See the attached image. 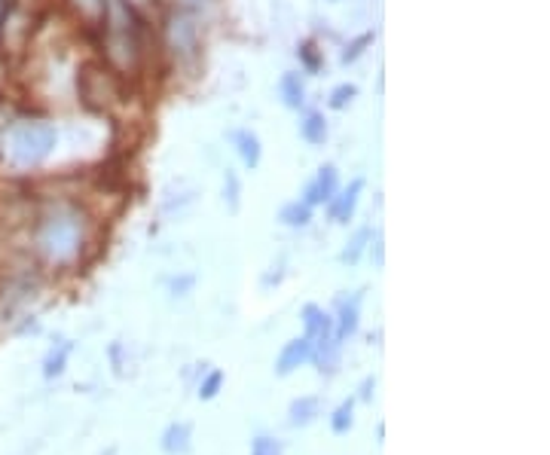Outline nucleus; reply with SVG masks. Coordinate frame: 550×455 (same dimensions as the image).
Segmentation results:
<instances>
[{
    "instance_id": "obj_16",
    "label": "nucleus",
    "mask_w": 550,
    "mask_h": 455,
    "mask_svg": "<svg viewBox=\"0 0 550 455\" xmlns=\"http://www.w3.org/2000/svg\"><path fill=\"white\" fill-rule=\"evenodd\" d=\"M330 428H333L337 434H346L349 428H352V401L339 403L337 412H333V419H330Z\"/></svg>"
},
{
    "instance_id": "obj_13",
    "label": "nucleus",
    "mask_w": 550,
    "mask_h": 455,
    "mask_svg": "<svg viewBox=\"0 0 550 455\" xmlns=\"http://www.w3.org/2000/svg\"><path fill=\"white\" fill-rule=\"evenodd\" d=\"M281 223L288 226H306L312 221V205H306V202H290V205L281 208Z\"/></svg>"
},
{
    "instance_id": "obj_5",
    "label": "nucleus",
    "mask_w": 550,
    "mask_h": 455,
    "mask_svg": "<svg viewBox=\"0 0 550 455\" xmlns=\"http://www.w3.org/2000/svg\"><path fill=\"white\" fill-rule=\"evenodd\" d=\"M312 358V340L309 336H303V340H294V342H288L285 345V351L279 355V364H275V373L279 376H288V373H294V370L300 367V364H306V361Z\"/></svg>"
},
{
    "instance_id": "obj_17",
    "label": "nucleus",
    "mask_w": 550,
    "mask_h": 455,
    "mask_svg": "<svg viewBox=\"0 0 550 455\" xmlns=\"http://www.w3.org/2000/svg\"><path fill=\"white\" fill-rule=\"evenodd\" d=\"M355 95H358V89L349 86V83H346V86H337L330 92V107H333V111H343L346 104H352Z\"/></svg>"
},
{
    "instance_id": "obj_8",
    "label": "nucleus",
    "mask_w": 550,
    "mask_h": 455,
    "mask_svg": "<svg viewBox=\"0 0 550 455\" xmlns=\"http://www.w3.org/2000/svg\"><path fill=\"white\" fill-rule=\"evenodd\" d=\"M162 450L169 455H183L190 452V425L187 422H174L165 428L162 434Z\"/></svg>"
},
{
    "instance_id": "obj_7",
    "label": "nucleus",
    "mask_w": 550,
    "mask_h": 455,
    "mask_svg": "<svg viewBox=\"0 0 550 455\" xmlns=\"http://www.w3.org/2000/svg\"><path fill=\"white\" fill-rule=\"evenodd\" d=\"M358 306H361V293H355L352 300H339V327H337L339 342L358 331Z\"/></svg>"
},
{
    "instance_id": "obj_21",
    "label": "nucleus",
    "mask_w": 550,
    "mask_h": 455,
    "mask_svg": "<svg viewBox=\"0 0 550 455\" xmlns=\"http://www.w3.org/2000/svg\"><path fill=\"white\" fill-rule=\"evenodd\" d=\"M223 199L230 202V208H239V178L227 172V187H223Z\"/></svg>"
},
{
    "instance_id": "obj_15",
    "label": "nucleus",
    "mask_w": 550,
    "mask_h": 455,
    "mask_svg": "<svg viewBox=\"0 0 550 455\" xmlns=\"http://www.w3.org/2000/svg\"><path fill=\"white\" fill-rule=\"evenodd\" d=\"M367 242H370V230L364 226V230L355 232V239L349 242V248L343 251V257H339V260H343V263H358V257H361V251H364Z\"/></svg>"
},
{
    "instance_id": "obj_11",
    "label": "nucleus",
    "mask_w": 550,
    "mask_h": 455,
    "mask_svg": "<svg viewBox=\"0 0 550 455\" xmlns=\"http://www.w3.org/2000/svg\"><path fill=\"white\" fill-rule=\"evenodd\" d=\"M239 153H241V163L248 168H257L260 165V138L254 132H241L239 134Z\"/></svg>"
},
{
    "instance_id": "obj_12",
    "label": "nucleus",
    "mask_w": 550,
    "mask_h": 455,
    "mask_svg": "<svg viewBox=\"0 0 550 455\" xmlns=\"http://www.w3.org/2000/svg\"><path fill=\"white\" fill-rule=\"evenodd\" d=\"M319 416V398H300L290 403V425H309Z\"/></svg>"
},
{
    "instance_id": "obj_3",
    "label": "nucleus",
    "mask_w": 550,
    "mask_h": 455,
    "mask_svg": "<svg viewBox=\"0 0 550 455\" xmlns=\"http://www.w3.org/2000/svg\"><path fill=\"white\" fill-rule=\"evenodd\" d=\"M165 44L178 62H190L199 53V25L193 13H172L165 25Z\"/></svg>"
},
{
    "instance_id": "obj_14",
    "label": "nucleus",
    "mask_w": 550,
    "mask_h": 455,
    "mask_svg": "<svg viewBox=\"0 0 550 455\" xmlns=\"http://www.w3.org/2000/svg\"><path fill=\"white\" fill-rule=\"evenodd\" d=\"M68 351H71V345L68 342H62L58 345V351L53 349L49 351V358H46V364H44V373L53 379V376H58L64 370V361H68Z\"/></svg>"
},
{
    "instance_id": "obj_1",
    "label": "nucleus",
    "mask_w": 550,
    "mask_h": 455,
    "mask_svg": "<svg viewBox=\"0 0 550 455\" xmlns=\"http://www.w3.org/2000/svg\"><path fill=\"white\" fill-rule=\"evenodd\" d=\"M80 242H83V221L77 212L49 214L37 235L40 251H44V257L53 260V263H68V260L77 257Z\"/></svg>"
},
{
    "instance_id": "obj_2",
    "label": "nucleus",
    "mask_w": 550,
    "mask_h": 455,
    "mask_svg": "<svg viewBox=\"0 0 550 455\" xmlns=\"http://www.w3.org/2000/svg\"><path fill=\"white\" fill-rule=\"evenodd\" d=\"M55 147V129L49 123H19L6 138V156L15 168L40 165Z\"/></svg>"
},
{
    "instance_id": "obj_9",
    "label": "nucleus",
    "mask_w": 550,
    "mask_h": 455,
    "mask_svg": "<svg viewBox=\"0 0 550 455\" xmlns=\"http://www.w3.org/2000/svg\"><path fill=\"white\" fill-rule=\"evenodd\" d=\"M279 92H281V98H285V104L290 107V111L303 107V101H306V89H303V80H300V74H297V71H288L285 77H281Z\"/></svg>"
},
{
    "instance_id": "obj_22",
    "label": "nucleus",
    "mask_w": 550,
    "mask_h": 455,
    "mask_svg": "<svg viewBox=\"0 0 550 455\" xmlns=\"http://www.w3.org/2000/svg\"><path fill=\"white\" fill-rule=\"evenodd\" d=\"M74 4H77V10L86 13V15H102L104 13V0H74Z\"/></svg>"
},
{
    "instance_id": "obj_18",
    "label": "nucleus",
    "mask_w": 550,
    "mask_h": 455,
    "mask_svg": "<svg viewBox=\"0 0 550 455\" xmlns=\"http://www.w3.org/2000/svg\"><path fill=\"white\" fill-rule=\"evenodd\" d=\"M221 385H223V373H221V370H214V373H208L205 382L199 385V398H202V401H211L214 394L221 391Z\"/></svg>"
},
{
    "instance_id": "obj_20",
    "label": "nucleus",
    "mask_w": 550,
    "mask_h": 455,
    "mask_svg": "<svg viewBox=\"0 0 550 455\" xmlns=\"http://www.w3.org/2000/svg\"><path fill=\"white\" fill-rule=\"evenodd\" d=\"M370 44H373V34H361V37H358L355 44H349V49L343 53V64L355 62V58L364 53V46H370Z\"/></svg>"
},
{
    "instance_id": "obj_25",
    "label": "nucleus",
    "mask_w": 550,
    "mask_h": 455,
    "mask_svg": "<svg viewBox=\"0 0 550 455\" xmlns=\"http://www.w3.org/2000/svg\"><path fill=\"white\" fill-rule=\"evenodd\" d=\"M373 385H377V382H373V379H367V382L361 385V398H364V401L370 398V389H373Z\"/></svg>"
},
{
    "instance_id": "obj_10",
    "label": "nucleus",
    "mask_w": 550,
    "mask_h": 455,
    "mask_svg": "<svg viewBox=\"0 0 550 455\" xmlns=\"http://www.w3.org/2000/svg\"><path fill=\"white\" fill-rule=\"evenodd\" d=\"M300 138H303L306 144H324V138H328V123H324V116L321 114L306 116V123L300 125Z\"/></svg>"
},
{
    "instance_id": "obj_4",
    "label": "nucleus",
    "mask_w": 550,
    "mask_h": 455,
    "mask_svg": "<svg viewBox=\"0 0 550 455\" xmlns=\"http://www.w3.org/2000/svg\"><path fill=\"white\" fill-rule=\"evenodd\" d=\"M337 183H339V174H337V165H321L319 168V178H315L309 187H306V196L303 202L306 205H319V202H330L337 196Z\"/></svg>"
},
{
    "instance_id": "obj_19",
    "label": "nucleus",
    "mask_w": 550,
    "mask_h": 455,
    "mask_svg": "<svg viewBox=\"0 0 550 455\" xmlns=\"http://www.w3.org/2000/svg\"><path fill=\"white\" fill-rule=\"evenodd\" d=\"M251 455H281V443L272 437H257L251 446Z\"/></svg>"
},
{
    "instance_id": "obj_24",
    "label": "nucleus",
    "mask_w": 550,
    "mask_h": 455,
    "mask_svg": "<svg viewBox=\"0 0 550 455\" xmlns=\"http://www.w3.org/2000/svg\"><path fill=\"white\" fill-rule=\"evenodd\" d=\"M190 284H193V278H181V282H174L172 288H174V291H187Z\"/></svg>"
},
{
    "instance_id": "obj_6",
    "label": "nucleus",
    "mask_w": 550,
    "mask_h": 455,
    "mask_svg": "<svg viewBox=\"0 0 550 455\" xmlns=\"http://www.w3.org/2000/svg\"><path fill=\"white\" fill-rule=\"evenodd\" d=\"M361 190H364V178H355L343 193H339V196L330 199V217H333V221H337V223H349V217H352V212H355Z\"/></svg>"
},
{
    "instance_id": "obj_23",
    "label": "nucleus",
    "mask_w": 550,
    "mask_h": 455,
    "mask_svg": "<svg viewBox=\"0 0 550 455\" xmlns=\"http://www.w3.org/2000/svg\"><path fill=\"white\" fill-rule=\"evenodd\" d=\"M181 4L187 6V10H199V6H208L211 0H181Z\"/></svg>"
}]
</instances>
